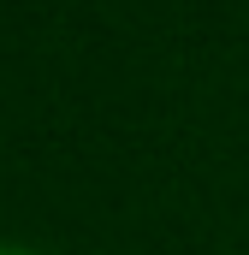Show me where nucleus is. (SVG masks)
I'll list each match as a JSON object with an SVG mask.
<instances>
[{"label": "nucleus", "mask_w": 249, "mask_h": 255, "mask_svg": "<svg viewBox=\"0 0 249 255\" xmlns=\"http://www.w3.org/2000/svg\"><path fill=\"white\" fill-rule=\"evenodd\" d=\"M0 255H42V250H30V244H12V238H0Z\"/></svg>", "instance_id": "obj_1"}]
</instances>
